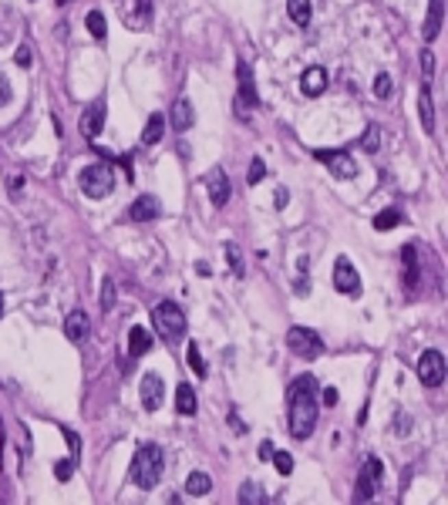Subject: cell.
<instances>
[{"mask_svg":"<svg viewBox=\"0 0 448 505\" xmlns=\"http://www.w3.org/2000/svg\"><path fill=\"white\" fill-rule=\"evenodd\" d=\"M317 378L303 374L290 384V394H286V425H290V434L293 438H310L314 428H317V411H321V401H317Z\"/></svg>","mask_w":448,"mask_h":505,"instance_id":"6da1fadb","label":"cell"},{"mask_svg":"<svg viewBox=\"0 0 448 505\" xmlns=\"http://www.w3.org/2000/svg\"><path fill=\"white\" fill-rule=\"evenodd\" d=\"M162 468H165V455H162L159 445H138L128 475H132V482H135L138 489H155L159 478H162Z\"/></svg>","mask_w":448,"mask_h":505,"instance_id":"7a4b0ae2","label":"cell"},{"mask_svg":"<svg viewBox=\"0 0 448 505\" xmlns=\"http://www.w3.org/2000/svg\"><path fill=\"white\" fill-rule=\"evenodd\" d=\"M115 189V172H112V165H105V162H95V165H88L82 172V193L88 199H105V195H112Z\"/></svg>","mask_w":448,"mask_h":505,"instance_id":"3957f363","label":"cell"},{"mask_svg":"<svg viewBox=\"0 0 448 505\" xmlns=\"http://www.w3.org/2000/svg\"><path fill=\"white\" fill-rule=\"evenodd\" d=\"M152 323H155V330L162 337H169V341H175V337L186 334V313L179 310V304H169V300L152 310Z\"/></svg>","mask_w":448,"mask_h":505,"instance_id":"277c9868","label":"cell"},{"mask_svg":"<svg viewBox=\"0 0 448 505\" xmlns=\"http://www.w3.org/2000/svg\"><path fill=\"white\" fill-rule=\"evenodd\" d=\"M418 378H421L425 388H442V381H445V357H442V350H425L418 357Z\"/></svg>","mask_w":448,"mask_h":505,"instance_id":"5b68a950","label":"cell"},{"mask_svg":"<svg viewBox=\"0 0 448 505\" xmlns=\"http://www.w3.org/2000/svg\"><path fill=\"white\" fill-rule=\"evenodd\" d=\"M119 14L128 31H145L152 24V0H122Z\"/></svg>","mask_w":448,"mask_h":505,"instance_id":"8992f818","label":"cell"},{"mask_svg":"<svg viewBox=\"0 0 448 505\" xmlns=\"http://www.w3.org/2000/svg\"><path fill=\"white\" fill-rule=\"evenodd\" d=\"M286 347L293 350L297 357H314V354L324 350V341H321L314 330H307V327H293V330L286 334Z\"/></svg>","mask_w":448,"mask_h":505,"instance_id":"52a82bcc","label":"cell"},{"mask_svg":"<svg viewBox=\"0 0 448 505\" xmlns=\"http://www.w3.org/2000/svg\"><path fill=\"white\" fill-rule=\"evenodd\" d=\"M317 162H324L327 169H330V175H337V179H354L358 175V162L347 156V152H330V149H317L314 152Z\"/></svg>","mask_w":448,"mask_h":505,"instance_id":"ba28073f","label":"cell"},{"mask_svg":"<svg viewBox=\"0 0 448 505\" xmlns=\"http://www.w3.org/2000/svg\"><path fill=\"white\" fill-rule=\"evenodd\" d=\"M381 475H384V468L377 458H367L364 468H361V475H358V502H364V499H374L377 495V489H381Z\"/></svg>","mask_w":448,"mask_h":505,"instance_id":"9c48e42d","label":"cell"},{"mask_svg":"<svg viewBox=\"0 0 448 505\" xmlns=\"http://www.w3.org/2000/svg\"><path fill=\"white\" fill-rule=\"evenodd\" d=\"M206 195H209L212 206H226V202H229L233 186H229L226 169H209V175H206Z\"/></svg>","mask_w":448,"mask_h":505,"instance_id":"30bf717a","label":"cell"},{"mask_svg":"<svg viewBox=\"0 0 448 505\" xmlns=\"http://www.w3.org/2000/svg\"><path fill=\"white\" fill-rule=\"evenodd\" d=\"M334 286H337L340 293H361V276L351 267L347 256H340V260L334 263Z\"/></svg>","mask_w":448,"mask_h":505,"instance_id":"8fae6325","label":"cell"},{"mask_svg":"<svg viewBox=\"0 0 448 505\" xmlns=\"http://www.w3.org/2000/svg\"><path fill=\"white\" fill-rule=\"evenodd\" d=\"M101 128H105V101L98 98V101H91V105L84 108L82 135H84V138H98V135H101Z\"/></svg>","mask_w":448,"mask_h":505,"instance_id":"7c38bea8","label":"cell"},{"mask_svg":"<svg viewBox=\"0 0 448 505\" xmlns=\"http://www.w3.org/2000/svg\"><path fill=\"white\" fill-rule=\"evenodd\" d=\"M162 394H165V388H162V378L159 374H145L142 378V408L145 411H159L162 408Z\"/></svg>","mask_w":448,"mask_h":505,"instance_id":"4fadbf2b","label":"cell"},{"mask_svg":"<svg viewBox=\"0 0 448 505\" xmlns=\"http://www.w3.org/2000/svg\"><path fill=\"white\" fill-rule=\"evenodd\" d=\"M159 212H162V206H159L155 195H138V199L132 202V209H128V219H132V223H152Z\"/></svg>","mask_w":448,"mask_h":505,"instance_id":"5bb4252c","label":"cell"},{"mask_svg":"<svg viewBox=\"0 0 448 505\" xmlns=\"http://www.w3.org/2000/svg\"><path fill=\"white\" fill-rule=\"evenodd\" d=\"M88 330H91L88 313H84V310H71V313H68V320H64V337H68L71 344H82L84 337H88Z\"/></svg>","mask_w":448,"mask_h":505,"instance_id":"9a60e30c","label":"cell"},{"mask_svg":"<svg viewBox=\"0 0 448 505\" xmlns=\"http://www.w3.org/2000/svg\"><path fill=\"white\" fill-rule=\"evenodd\" d=\"M442 17H445V0H432V3H428V17H425V27H421V38L428 40V44H432V40L442 34Z\"/></svg>","mask_w":448,"mask_h":505,"instance_id":"2e32d148","label":"cell"},{"mask_svg":"<svg viewBox=\"0 0 448 505\" xmlns=\"http://www.w3.org/2000/svg\"><path fill=\"white\" fill-rule=\"evenodd\" d=\"M149 347H152V334L145 327H132L128 330V360H125V367H132V360L142 357Z\"/></svg>","mask_w":448,"mask_h":505,"instance_id":"e0dca14e","label":"cell"},{"mask_svg":"<svg viewBox=\"0 0 448 505\" xmlns=\"http://www.w3.org/2000/svg\"><path fill=\"white\" fill-rule=\"evenodd\" d=\"M300 88H303V95H307V98H317V95H324L327 71H324V68H307V71H303V78H300Z\"/></svg>","mask_w":448,"mask_h":505,"instance_id":"ac0fdd59","label":"cell"},{"mask_svg":"<svg viewBox=\"0 0 448 505\" xmlns=\"http://www.w3.org/2000/svg\"><path fill=\"white\" fill-rule=\"evenodd\" d=\"M175 411H179L182 418H192V415L199 411V404H196V391H192V384H182V381H179V388H175Z\"/></svg>","mask_w":448,"mask_h":505,"instance_id":"d6986e66","label":"cell"},{"mask_svg":"<svg viewBox=\"0 0 448 505\" xmlns=\"http://www.w3.org/2000/svg\"><path fill=\"white\" fill-rule=\"evenodd\" d=\"M418 118H421V128L428 135H435V108H432V91L428 84H421V95H418Z\"/></svg>","mask_w":448,"mask_h":505,"instance_id":"ffe728a7","label":"cell"},{"mask_svg":"<svg viewBox=\"0 0 448 505\" xmlns=\"http://www.w3.org/2000/svg\"><path fill=\"white\" fill-rule=\"evenodd\" d=\"M192 121H196V115H192L189 98H179V101L172 105V128H175V132H189Z\"/></svg>","mask_w":448,"mask_h":505,"instance_id":"44dd1931","label":"cell"},{"mask_svg":"<svg viewBox=\"0 0 448 505\" xmlns=\"http://www.w3.org/2000/svg\"><path fill=\"white\" fill-rule=\"evenodd\" d=\"M165 135V115H159V112H152L149 115V121H145V132H142V145H155V142H162Z\"/></svg>","mask_w":448,"mask_h":505,"instance_id":"7402d4cb","label":"cell"},{"mask_svg":"<svg viewBox=\"0 0 448 505\" xmlns=\"http://www.w3.org/2000/svg\"><path fill=\"white\" fill-rule=\"evenodd\" d=\"M236 75H240V101L243 105H256L260 98H256V88H253V75H249V64H236Z\"/></svg>","mask_w":448,"mask_h":505,"instance_id":"603a6c76","label":"cell"},{"mask_svg":"<svg viewBox=\"0 0 448 505\" xmlns=\"http://www.w3.org/2000/svg\"><path fill=\"white\" fill-rule=\"evenodd\" d=\"M186 492L192 495V499H203L212 492V478L206 475V471H189V478H186Z\"/></svg>","mask_w":448,"mask_h":505,"instance_id":"cb8c5ba5","label":"cell"},{"mask_svg":"<svg viewBox=\"0 0 448 505\" xmlns=\"http://www.w3.org/2000/svg\"><path fill=\"white\" fill-rule=\"evenodd\" d=\"M286 14L297 27H307L310 24V0H286Z\"/></svg>","mask_w":448,"mask_h":505,"instance_id":"d4e9b609","label":"cell"},{"mask_svg":"<svg viewBox=\"0 0 448 505\" xmlns=\"http://www.w3.org/2000/svg\"><path fill=\"white\" fill-rule=\"evenodd\" d=\"M84 24H88L91 38L98 40V44H105V38H108V24H105V14H101V10H91V14L84 17Z\"/></svg>","mask_w":448,"mask_h":505,"instance_id":"484cf974","label":"cell"},{"mask_svg":"<svg viewBox=\"0 0 448 505\" xmlns=\"http://www.w3.org/2000/svg\"><path fill=\"white\" fill-rule=\"evenodd\" d=\"M395 226H401V212L391 206V209H381L377 216H374V230L377 233H388V230H395Z\"/></svg>","mask_w":448,"mask_h":505,"instance_id":"4316f807","label":"cell"},{"mask_svg":"<svg viewBox=\"0 0 448 505\" xmlns=\"http://www.w3.org/2000/svg\"><path fill=\"white\" fill-rule=\"evenodd\" d=\"M405 283L408 286H414V280H418V256H414V246H405Z\"/></svg>","mask_w":448,"mask_h":505,"instance_id":"83f0119b","label":"cell"},{"mask_svg":"<svg viewBox=\"0 0 448 505\" xmlns=\"http://www.w3.org/2000/svg\"><path fill=\"white\" fill-rule=\"evenodd\" d=\"M112 307H115V280L105 276V280H101V310L108 313Z\"/></svg>","mask_w":448,"mask_h":505,"instance_id":"f1b7e54d","label":"cell"},{"mask_svg":"<svg viewBox=\"0 0 448 505\" xmlns=\"http://www.w3.org/2000/svg\"><path fill=\"white\" fill-rule=\"evenodd\" d=\"M186 357H189V367L196 371V378H206V360H203V354H199L196 344H189V347H186Z\"/></svg>","mask_w":448,"mask_h":505,"instance_id":"f546056e","label":"cell"},{"mask_svg":"<svg viewBox=\"0 0 448 505\" xmlns=\"http://www.w3.org/2000/svg\"><path fill=\"white\" fill-rule=\"evenodd\" d=\"M263 179H266V162H263V158H253V162H249V175H246V182H249V186H260Z\"/></svg>","mask_w":448,"mask_h":505,"instance_id":"4dcf8cb0","label":"cell"},{"mask_svg":"<svg viewBox=\"0 0 448 505\" xmlns=\"http://www.w3.org/2000/svg\"><path fill=\"white\" fill-rule=\"evenodd\" d=\"M377 138H381V128H377V125H371L364 135H361V149H364V152H377V145H381Z\"/></svg>","mask_w":448,"mask_h":505,"instance_id":"1f68e13d","label":"cell"},{"mask_svg":"<svg viewBox=\"0 0 448 505\" xmlns=\"http://www.w3.org/2000/svg\"><path fill=\"white\" fill-rule=\"evenodd\" d=\"M270 458H273V465H277L280 475H290V471H293V455H286V452H273Z\"/></svg>","mask_w":448,"mask_h":505,"instance_id":"d6a6232c","label":"cell"},{"mask_svg":"<svg viewBox=\"0 0 448 505\" xmlns=\"http://www.w3.org/2000/svg\"><path fill=\"white\" fill-rule=\"evenodd\" d=\"M226 260H229V267H233V273L236 276H243V260H240V246H226Z\"/></svg>","mask_w":448,"mask_h":505,"instance_id":"836d02e7","label":"cell"},{"mask_svg":"<svg viewBox=\"0 0 448 505\" xmlns=\"http://www.w3.org/2000/svg\"><path fill=\"white\" fill-rule=\"evenodd\" d=\"M374 95H377L381 101L391 98V78H388V75H377V81H374Z\"/></svg>","mask_w":448,"mask_h":505,"instance_id":"e575fe53","label":"cell"},{"mask_svg":"<svg viewBox=\"0 0 448 505\" xmlns=\"http://www.w3.org/2000/svg\"><path fill=\"white\" fill-rule=\"evenodd\" d=\"M75 475V462H54V478L58 482H68Z\"/></svg>","mask_w":448,"mask_h":505,"instance_id":"d590c367","label":"cell"},{"mask_svg":"<svg viewBox=\"0 0 448 505\" xmlns=\"http://www.w3.org/2000/svg\"><path fill=\"white\" fill-rule=\"evenodd\" d=\"M64 441H68V448H71V462L78 465V455H82V441H78V434H75V431H64Z\"/></svg>","mask_w":448,"mask_h":505,"instance_id":"8d00e7d4","label":"cell"},{"mask_svg":"<svg viewBox=\"0 0 448 505\" xmlns=\"http://www.w3.org/2000/svg\"><path fill=\"white\" fill-rule=\"evenodd\" d=\"M240 502H263V492H256V485L246 482L243 492H240Z\"/></svg>","mask_w":448,"mask_h":505,"instance_id":"74e56055","label":"cell"},{"mask_svg":"<svg viewBox=\"0 0 448 505\" xmlns=\"http://www.w3.org/2000/svg\"><path fill=\"white\" fill-rule=\"evenodd\" d=\"M421 71H425V84H432V75H435V58H432V51L421 54Z\"/></svg>","mask_w":448,"mask_h":505,"instance_id":"f35d334b","label":"cell"},{"mask_svg":"<svg viewBox=\"0 0 448 505\" xmlns=\"http://www.w3.org/2000/svg\"><path fill=\"white\" fill-rule=\"evenodd\" d=\"M14 61H17V68H31V47H27V44H21V47H17V54H14Z\"/></svg>","mask_w":448,"mask_h":505,"instance_id":"ab89813d","label":"cell"},{"mask_svg":"<svg viewBox=\"0 0 448 505\" xmlns=\"http://www.w3.org/2000/svg\"><path fill=\"white\" fill-rule=\"evenodd\" d=\"M10 101V84H7V78L0 75V105H7Z\"/></svg>","mask_w":448,"mask_h":505,"instance_id":"60d3db41","label":"cell"},{"mask_svg":"<svg viewBox=\"0 0 448 505\" xmlns=\"http://www.w3.org/2000/svg\"><path fill=\"white\" fill-rule=\"evenodd\" d=\"M286 202H290V193H286V189H277V199H273V206H277V209H284Z\"/></svg>","mask_w":448,"mask_h":505,"instance_id":"b9f144b4","label":"cell"},{"mask_svg":"<svg viewBox=\"0 0 448 505\" xmlns=\"http://www.w3.org/2000/svg\"><path fill=\"white\" fill-rule=\"evenodd\" d=\"M324 404H327V408H330V404H337V391H334V388L324 391Z\"/></svg>","mask_w":448,"mask_h":505,"instance_id":"7bdbcfd3","label":"cell"},{"mask_svg":"<svg viewBox=\"0 0 448 505\" xmlns=\"http://www.w3.org/2000/svg\"><path fill=\"white\" fill-rule=\"evenodd\" d=\"M270 455H273V445L263 441V445H260V458H270Z\"/></svg>","mask_w":448,"mask_h":505,"instance_id":"ee69618b","label":"cell"},{"mask_svg":"<svg viewBox=\"0 0 448 505\" xmlns=\"http://www.w3.org/2000/svg\"><path fill=\"white\" fill-rule=\"evenodd\" d=\"M0 317H3V293H0Z\"/></svg>","mask_w":448,"mask_h":505,"instance_id":"f6af8a7d","label":"cell"},{"mask_svg":"<svg viewBox=\"0 0 448 505\" xmlns=\"http://www.w3.org/2000/svg\"><path fill=\"white\" fill-rule=\"evenodd\" d=\"M58 3H61V7H64V3H68V0H58Z\"/></svg>","mask_w":448,"mask_h":505,"instance_id":"bcb514c9","label":"cell"}]
</instances>
